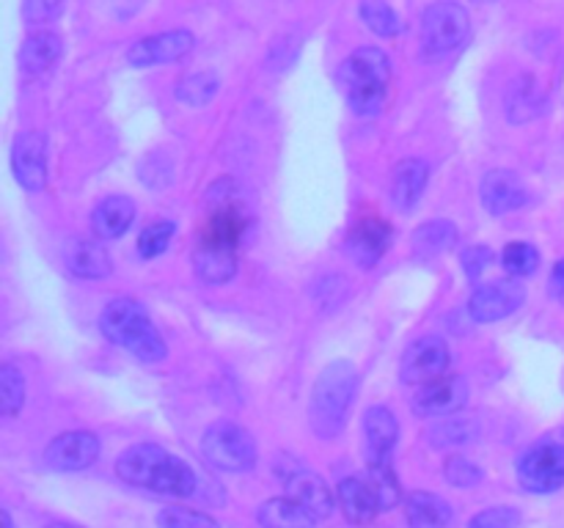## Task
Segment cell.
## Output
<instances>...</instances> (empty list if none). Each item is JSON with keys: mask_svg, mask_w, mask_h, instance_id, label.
Instances as JSON below:
<instances>
[{"mask_svg": "<svg viewBox=\"0 0 564 528\" xmlns=\"http://www.w3.org/2000/svg\"><path fill=\"white\" fill-rule=\"evenodd\" d=\"M116 473H119L121 482L132 484V487L171 495V498H191L198 490V479L193 468L180 457L169 454L158 443L130 446L116 460Z\"/></svg>", "mask_w": 564, "mask_h": 528, "instance_id": "1", "label": "cell"}, {"mask_svg": "<svg viewBox=\"0 0 564 528\" xmlns=\"http://www.w3.org/2000/svg\"><path fill=\"white\" fill-rule=\"evenodd\" d=\"M99 330L110 344L121 346L143 363H160L169 355V344L160 336L147 308L132 297H116L99 317Z\"/></svg>", "mask_w": 564, "mask_h": 528, "instance_id": "2", "label": "cell"}, {"mask_svg": "<svg viewBox=\"0 0 564 528\" xmlns=\"http://www.w3.org/2000/svg\"><path fill=\"white\" fill-rule=\"evenodd\" d=\"M358 394V372L350 361H334L319 372L308 399V421L325 440L339 438Z\"/></svg>", "mask_w": 564, "mask_h": 528, "instance_id": "3", "label": "cell"}, {"mask_svg": "<svg viewBox=\"0 0 564 528\" xmlns=\"http://www.w3.org/2000/svg\"><path fill=\"white\" fill-rule=\"evenodd\" d=\"M347 108L356 116H378L391 82V61L380 47H358L336 72Z\"/></svg>", "mask_w": 564, "mask_h": 528, "instance_id": "4", "label": "cell"}, {"mask_svg": "<svg viewBox=\"0 0 564 528\" xmlns=\"http://www.w3.org/2000/svg\"><path fill=\"white\" fill-rule=\"evenodd\" d=\"M204 207H207V215H204L202 231H198V242L202 245L240 251V242L246 240L251 215H248L237 182L229 179V176L215 182L207 190V196H204Z\"/></svg>", "mask_w": 564, "mask_h": 528, "instance_id": "5", "label": "cell"}, {"mask_svg": "<svg viewBox=\"0 0 564 528\" xmlns=\"http://www.w3.org/2000/svg\"><path fill=\"white\" fill-rule=\"evenodd\" d=\"M468 33H471V16L457 0H435L424 9L422 44L430 58H444L460 50Z\"/></svg>", "mask_w": 564, "mask_h": 528, "instance_id": "6", "label": "cell"}, {"mask_svg": "<svg viewBox=\"0 0 564 528\" xmlns=\"http://www.w3.org/2000/svg\"><path fill=\"white\" fill-rule=\"evenodd\" d=\"M202 451L209 465L226 473L251 471L257 465V440L246 427L235 421H215L204 429Z\"/></svg>", "mask_w": 564, "mask_h": 528, "instance_id": "7", "label": "cell"}, {"mask_svg": "<svg viewBox=\"0 0 564 528\" xmlns=\"http://www.w3.org/2000/svg\"><path fill=\"white\" fill-rule=\"evenodd\" d=\"M518 482L529 493H556L564 487V443H540L518 462Z\"/></svg>", "mask_w": 564, "mask_h": 528, "instance_id": "8", "label": "cell"}, {"mask_svg": "<svg viewBox=\"0 0 564 528\" xmlns=\"http://www.w3.org/2000/svg\"><path fill=\"white\" fill-rule=\"evenodd\" d=\"M452 363L449 344L441 336H422L405 350L400 361V377L405 385H424L444 377Z\"/></svg>", "mask_w": 564, "mask_h": 528, "instance_id": "9", "label": "cell"}, {"mask_svg": "<svg viewBox=\"0 0 564 528\" xmlns=\"http://www.w3.org/2000/svg\"><path fill=\"white\" fill-rule=\"evenodd\" d=\"M9 163L22 190H44L47 187V135H42L39 130L20 132L11 143Z\"/></svg>", "mask_w": 564, "mask_h": 528, "instance_id": "10", "label": "cell"}, {"mask_svg": "<svg viewBox=\"0 0 564 528\" xmlns=\"http://www.w3.org/2000/svg\"><path fill=\"white\" fill-rule=\"evenodd\" d=\"M523 300H527V286L521 280H494V284H485L474 292L466 306V314L474 322L490 324L516 314L523 306Z\"/></svg>", "mask_w": 564, "mask_h": 528, "instance_id": "11", "label": "cell"}, {"mask_svg": "<svg viewBox=\"0 0 564 528\" xmlns=\"http://www.w3.org/2000/svg\"><path fill=\"white\" fill-rule=\"evenodd\" d=\"M466 402H468L466 377H460V374H444V377L433 380V383L419 385L411 407L416 416L444 418V416H452V413L463 410Z\"/></svg>", "mask_w": 564, "mask_h": 528, "instance_id": "12", "label": "cell"}, {"mask_svg": "<svg viewBox=\"0 0 564 528\" xmlns=\"http://www.w3.org/2000/svg\"><path fill=\"white\" fill-rule=\"evenodd\" d=\"M196 44V36L185 28H176V31H163L152 33V36H143L127 50V64L138 66V69H149V66L171 64V61H180L182 55H187Z\"/></svg>", "mask_w": 564, "mask_h": 528, "instance_id": "13", "label": "cell"}, {"mask_svg": "<svg viewBox=\"0 0 564 528\" xmlns=\"http://www.w3.org/2000/svg\"><path fill=\"white\" fill-rule=\"evenodd\" d=\"M99 457V438L88 429H72V432L58 435L53 443L44 449V465L50 471L72 473V471H86L94 465Z\"/></svg>", "mask_w": 564, "mask_h": 528, "instance_id": "14", "label": "cell"}, {"mask_svg": "<svg viewBox=\"0 0 564 528\" xmlns=\"http://www.w3.org/2000/svg\"><path fill=\"white\" fill-rule=\"evenodd\" d=\"M391 245V226L386 223L378 215H367V218H358L352 223V229L347 231L345 248L350 253V258L361 267H375V264L383 258V253Z\"/></svg>", "mask_w": 564, "mask_h": 528, "instance_id": "15", "label": "cell"}, {"mask_svg": "<svg viewBox=\"0 0 564 528\" xmlns=\"http://www.w3.org/2000/svg\"><path fill=\"white\" fill-rule=\"evenodd\" d=\"M281 482H284V490L290 498H295L297 504L306 506L317 520H325V517L334 515L336 498L330 493L328 484L317 476L314 471H306L301 465H290L284 473H281Z\"/></svg>", "mask_w": 564, "mask_h": 528, "instance_id": "16", "label": "cell"}, {"mask_svg": "<svg viewBox=\"0 0 564 528\" xmlns=\"http://www.w3.org/2000/svg\"><path fill=\"white\" fill-rule=\"evenodd\" d=\"M479 198H482V207L490 215L501 218V215H510L516 209H521L529 201V193L516 170L494 168L479 182Z\"/></svg>", "mask_w": 564, "mask_h": 528, "instance_id": "17", "label": "cell"}, {"mask_svg": "<svg viewBox=\"0 0 564 528\" xmlns=\"http://www.w3.org/2000/svg\"><path fill=\"white\" fill-rule=\"evenodd\" d=\"M364 438H367L369 462H389L400 440V421L389 407H369L364 416Z\"/></svg>", "mask_w": 564, "mask_h": 528, "instance_id": "18", "label": "cell"}, {"mask_svg": "<svg viewBox=\"0 0 564 528\" xmlns=\"http://www.w3.org/2000/svg\"><path fill=\"white\" fill-rule=\"evenodd\" d=\"M64 262H66V270L83 280L108 278L110 270H113L102 242L86 240V237H75V240L66 242Z\"/></svg>", "mask_w": 564, "mask_h": 528, "instance_id": "19", "label": "cell"}, {"mask_svg": "<svg viewBox=\"0 0 564 528\" xmlns=\"http://www.w3.org/2000/svg\"><path fill=\"white\" fill-rule=\"evenodd\" d=\"M430 182V165L419 157H405L397 163L394 174H391V204L400 212H411L424 196Z\"/></svg>", "mask_w": 564, "mask_h": 528, "instance_id": "20", "label": "cell"}, {"mask_svg": "<svg viewBox=\"0 0 564 528\" xmlns=\"http://www.w3.org/2000/svg\"><path fill=\"white\" fill-rule=\"evenodd\" d=\"M336 501H339V506H341V512H345L347 520L356 522V526H369V522L378 517V512H383L380 509L378 495H375L372 484L367 482V476L341 479L339 487H336Z\"/></svg>", "mask_w": 564, "mask_h": 528, "instance_id": "21", "label": "cell"}, {"mask_svg": "<svg viewBox=\"0 0 564 528\" xmlns=\"http://www.w3.org/2000/svg\"><path fill=\"white\" fill-rule=\"evenodd\" d=\"M135 220V204L127 196H110L94 207L91 212V231L97 240L113 242L127 234V229Z\"/></svg>", "mask_w": 564, "mask_h": 528, "instance_id": "22", "label": "cell"}, {"mask_svg": "<svg viewBox=\"0 0 564 528\" xmlns=\"http://www.w3.org/2000/svg\"><path fill=\"white\" fill-rule=\"evenodd\" d=\"M237 267H240L237 251H229V248L202 245V242H196V251H193V270H196V275L207 286L229 284V280L237 275Z\"/></svg>", "mask_w": 564, "mask_h": 528, "instance_id": "23", "label": "cell"}, {"mask_svg": "<svg viewBox=\"0 0 564 528\" xmlns=\"http://www.w3.org/2000/svg\"><path fill=\"white\" fill-rule=\"evenodd\" d=\"M457 237L460 234H457V226L452 220H427L411 234L413 256L422 258V262H433V258L444 256L455 248Z\"/></svg>", "mask_w": 564, "mask_h": 528, "instance_id": "24", "label": "cell"}, {"mask_svg": "<svg viewBox=\"0 0 564 528\" xmlns=\"http://www.w3.org/2000/svg\"><path fill=\"white\" fill-rule=\"evenodd\" d=\"M257 520L262 528H314L317 526V517L306 509L303 504H297L290 495H279V498H270L259 506Z\"/></svg>", "mask_w": 564, "mask_h": 528, "instance_id": "25", "label": "cell"}, {"mask_svg": "<svg viewBox=\"0 0 564 528\" xmlns=\"http://www.w3.org/2000/svg\"><path fill=\"white\" fill-rule=\"evenodd\" d=\"M61 53H64V44H61L58 33H31L20 47V69L25 75H44L61 58Z\"/></svg>", "mask_w": 564, "mask_h": 528, "instance_id": "26", "label": "cell"}, {"mask_svg": "<svg viewBox=\"0 0 564 528\" xmlns=\"http://www.w3.org/2000/svg\"><path fill=\"white\" fill-rule=\"evenodd\" d=\"M405 520L411 528H446L452 522V506L441 495L419 490L405 498Z\"/></svg>", "mask_w": 564, "mask_h": 528, "instance_id": "27", "label": "cell"}, {"mask_svg": "<svg viewBox=\"0 0 564 528\" xmlns=\"http://www.w3.org/2000/svg\"><path fill=\"white\" fill-rule=\"evenodd\" d=\"M218 88H220L218 72L204 69V72H193V75L182 77L174 88V97L180 99L182 105H187V108H204V105L213 102Z\"/></svg>", "mask_w": 564, "mask_h": 528, "instance_id": "28", "label": "cell"}, {"mask_svg": "<svg viewBox=\"0 0 564 528\" xmlns=\"http://www.w3.org/2000/svg\"><path fill=\"white\" fill-rule=\"evenodd\" d=\"M479 435V424L468 416H452V418H441L433 429H430V440L433 446H463V443H471L477 440Z\"/></svg>", "mask_w": 564, "mask_h": 528, "instance_id": "29", "label": "cell"}, {"mask_svg": "<svg viewBox=\"0 0 564 528\" xmlns=\"http://www.w3.org/2000/svg\"><path fill=\"white\" fill-rule=\"evenodd\" d=\"M367 482L372 484L375 495H378V504L380 509H394L402 498V487H400V479H397L394 468L389 462H369V473H367Z\"/></svg>", "mask_w": 564, "mask_h": 528, "instance_id": "30", "label": "cell"}, {"mask_svg": "<svg viewBox=\"0 0 564 528\" xmlns=\"http://www.w3.org/2000/svg\"><path fill=\"white\" fill-rule=\"evenodd\" d=\"M25 405V377L14 363L0 366V410L6 418H14Z\"/></svg>", "mask_w": 564, "mask_h": 528, "instance_id": "31", "label": "cell"}, {"mask_svg": "<svg viewBox=\"0 0 564 528\" xmlns=\"http://www.w3.org/2000/svg\"><path fill=\"white\" fill-rule=\"evenodd\" d=\"M361 20L367 28L378 36H397L402 31V20L386 0H364L361 3Z\"/></svg>", "mask_w": 564, "mask_h": 528, "instance_id": "32", "label": "cell"}, {"mask_svg": "<svg viewBox=\"0 0 564 528\" xmlns=\"http://www.w3.org/2000/svg\"><path fill=\"white\" fill-rule=\"evenodd\" d=\"M501 264L512 278H527V275L538 273L540 251L532 242H510L501 253Z\"/></svg>", "mask_w": 564, "mask_h": 528, "instance_id": "33", "label": "cell"}, {"mask_svg": "<svg viewBox=\"0 0 564 528\" xmlns=\"http://www.w3.org/2000/svg\"><path fill=\"white\" fill-rule=\"evenodd\" d=\"M174 220H154L152 226H147V229L138 234V253H141V258H158L160 253H165V248L174 240Z\"/></svg>", "mask_w": 564, "mask_h": 528, "instance_id": "34", "label": "cell"}, {"mask_svg": "<svg viewBox=\"0 0 564 528\" xmlns=\"http://www.w3.org/2000/svg\"><path fill=\"white\" fill-rule=\"evenodd\" d=\"M158 526L160 528H220L215 517L207 512L187 509V506H165L158 512Z\"/></svg>", "mask_w": 564, "mask_h": 528, "instance_id": "35", "label": "cell"}, {"mask_svg": "<svg viewBox=\"0 0 564 528\" xmlns=\"http://www.w3.org/2000/svg\"><path fill=\"white\" fill-rule=\"evenodd\" d=\"M444 476L452 487H477L485 473L477 462L466 460V457H449L444 462Z\"/></svg>", "mask_w": 564, "mask_h": 528, "instance_id": "36", "label": "cell"}, {"mask_svg": "<svg viewBox=\"0 0 564 528\" xmlns=\"http://www.w3.org/2000/svg\"><path fill=\"white\" fill-rule=\"evenodd\" d=\"M521 512L516 506H490L471 517L468 528H521Z\"/></svg>", "mask_w": 564, "mask_h": 528, "instance_id": "37", "label": "cell"}, {"mask_svg": "<svg viewBox=\"0 0 564 528\" xmlns=\"http://www.w3.org/2000/svg\"><path fill=\"white\" fill-rule=\"evenodd\" d=\"M540 97L532 86L529 88H512L510 105H507V113H510L512 121H527L532 116L540 113Z\"/></svg>", "mask_w": 564, "mask_h": 528, "instance_id": "38", "label": "cell"}, {"mask_svg": "<svg viewBox=\"0 0 564 528\" xmlns=\"http://www.w3.org/2000/svg\"><path fill=\"white\" fill-rule=\"evenodd\" d=\"M64 0H22V20L25 25H44L61 16Z\"/></svg>", "mask_w": 564, "mask_h": 528, "instance_id": "39", "label": "cell"}, {"mask_svg": "<svg viewBox=\"0 0 564 528\" xmlns=\"http://www.w3.org/2000/svg\"><path fill=\"white\" fill-rule=\"evenodd\" d=\"M490 262H494V251L488 245H468L460 253V267L471 280H477L490 267Z\"/></svg>", "mask_w": 564, "mask_h": 528, "instance_id": "40", "label": "cell"}, {"mask_svg": "<svg viewBox=\"0 0 564 528\" xmlns=\"http://www.w3.org/2000/svg\"><path fill=\"white\" fill-rule=\"evenodd\" d=\"M551 289H554V295H560L564 289V258L562 262L554 264V275H551Z\"/></svg>", "mask_w": 564, "mask_h": 528, "instance_id": "41", "label": "cell"}, {"mask_svg": "<svg viewBox=\"0 0 564 528\" xmlns=\"http://www.w3.org/2000/svg\"><path fill=\"white\" fill-rule=\"evenodd\" d=\"M0 517H3V528H14V522H11V515H9V509H3V512H0Z\"/></svg>", "mask_w": 564, "mask_h": 528, "instance_id": "42", "label": "cell"}, {"mask_svg": "<svg viewBox=\"0 0 564 528\" xmlns=\"http://www.w3.org/2000/svg\"><path fill=\"white\" fill-rule=\"evenodd\" d=\"M47 528H77V526H69V522H53V526H47Z\"/></svg>", "mask_w": 564, "mask_h": 528, "instance_id": "43", "label": "cell"}, {"mask_svg": "<svg viewBox=\"0 0 564 528\" xmlns=\"http://www.w3.org/2000/svg\"><path fill=\"white\" fill-rule=\"evenodd\" d=\"M560 300H562V306H564V289L560 292Z\"/></svg>", "mask_w": 564, "mask_h": 528, "instance_id": "44", "label": "cell"}, {"mask_svg": "<svg viewBox=\"0 0 564 528\" xmlns=\"http://www.w3.org/2000/svg\"><path fill=\"white\" fill-rule=\"evenodd\" d=\"M562 438H564V435H562ZM562 443H564V440H562Z\"/></svg>", "mask_w": 564, "mask_h": 528, "instance_id": "45", "label": "cell"}]
</instances>
